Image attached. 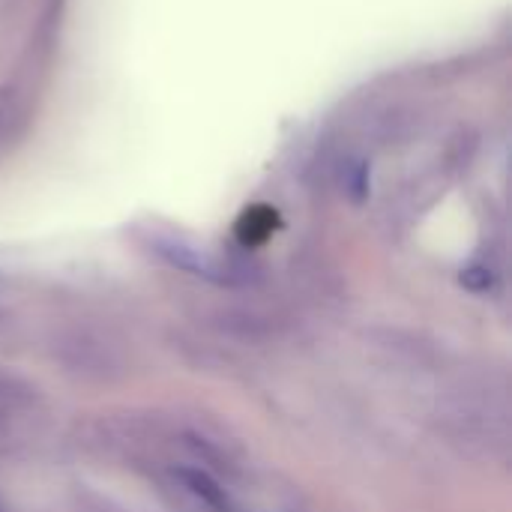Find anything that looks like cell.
I'll use <instances>...</instances> for the list:
<instances>
[{
	"label": "cell",
	"instance_id": "6da1fadb",
	"mask_svg": "<svg viewBox=\"0 0 512 512\" xmlns=\"http://www.w3.org/2000/svg\"><path fill=\"white\" fill-rule=\"evenodd\" d=\"M141 240L156 258H162L165 264H171L189 276H198L207 282H228L231 279V270L219 255H213L207 246H201L198 240H192L174 228L150 225V228H144Z\"/></svg>",
	"mask_w": 512,
	"mask_h": 512
},
{
	"label": "cell",
	"instance_id": "7a4b0ae2",
	"mask_svg": "<svg viewBox=\"0 0 512 512\" xmlns=\"http://www.w3.org/2000/svg\"><path fill=\"white\" fill-rule=\"evenodd\" d=\"M336 180H339V189L351 201H363L372 186V165H369L366 153H360V150L342 153L336 159Z\"/></svg>",
	"mask_w": 512,
	"mask_h": 512
},
{
	"label": "cell",
	"instance_id": "3957f363",
	"mask_svg": "<svg viewBox=\"0 0 512 512\" xmlns=\"http://www.w3.org/2000/svg\"><path fill=\"white\" fill-rule=\"evenodd\" d=\"M177 480L183 483V489H186L195 501H201L210 512L231 510L225 489H222L210 474H204V471H198V468H180V471H177Z\"/></svg>",
	"mask_w": 512,
	"mask_h": 512
},
{
	"label": "cell",
	"instance_id": "277c9868",
	"mask_svg": "<svg viewBox=\"0 0 512 512\" xmlns=\"http://www.w3.org/2000/svg\"><path fill=\"white\" fill-rule=\"evenodd\" d=\"M459 282H462L468 291H474V294H489V291L495 288V273H492V267H486V264H474V267L462 270Z\"/></svg>",
	"mask_w": 512,
	"mask_h": 512
}]
</instances>
